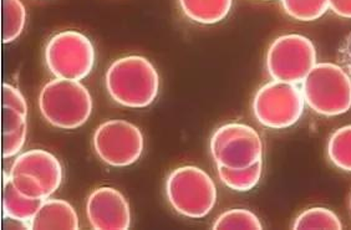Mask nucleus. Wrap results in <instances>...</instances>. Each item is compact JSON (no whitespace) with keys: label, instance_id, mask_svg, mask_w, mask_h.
<instances>
[{"label":"nucleus","instance_id":"15","mask_svg":"<svg viewBox=\"0 0 351 230\" xmlns=\"http://www.w3.org/2000/svg\"><path fill=\"white\" fill-rule=\"evenodd\" d=\"M178 3L189 21L203 25L224 21L233 5V0H178Z\"/></svg>","mask_w":351,"mask_h":230},{"label":"nucleus","instance_id":"23","mask_svg":"<svg viewBox=\"0 0 351 230\" xmlns=\"http://www.w3.org/2000/svg\"><path fill=\"white\" fill-rule=\"evenodd\" d=\"M332 13L345 19H351V0H329Z\"/></svg>","mask_w":351,"mask_h":230},{"label":"nucleus","instance_id":"12","mask_svg":"<svg viewBox=\"0 0 351 230\" xmlns=\"http://www.w3.org/2000/svg\"><path fill=\"white\" fill-rule=\"evenodd\" d=\"M80 228L79 217L71 204L62 199H45L35 217L29 224V229H73Z\"/></svg>","mask_w":351,"mask_h":230},{"label":"nucleus","instance_id":"7","mask_svg":"<svg viewBox=\"0 0 351 230\" xmlns=\"http://www.w3.org/2000/svg\"><path fill=\"white\" fill-rule=\"evenodd\" d=\"M305 100L297 84L271 81L258 90L253 99L257 121L271 129H284L297 123L304 114Z\"/></svg>","mask_w":351,"mask_h":230},{"label":"nucleus","instance_id":"24","mask_svg":"<svg viewBox=\"0 0 351 230\" xmlns=\"http://www.w3.org/2000/svg\"><path fill=\"white\" fill-rule=\"evenodd\" d=\"M340 55H341V59L344 61L346 68H349L351 73V33L346 38L344 45H343V48L340 50Z\"/></svg>","mask_w":351,"mask_h":230},{"label":"nucleus","instance_id":"4","mask_svg":"<svg viewBox=\"0 0 351 230\" xmlns=\"http://www.w3.org/2000/svg\"><path fill=\"white\" fill-rule=\"evenodd\" d=\"M305 103L323 116H340L351 109V76L337 64L320 62L303 81Z\"/></svg>","mask_w":351,"mask_h":230},{"label":"nucleus","instance_id":"10","mask_svg":"<svg viewBox=\"0 0 351 230\" xmlns=\"http://www.w3.org/2000/svg\"><path fill=\"white\" fill-rule=\"evenodd\" d=\"M95 153L111 167H129L137 162L145 149L141 129L125 120H108L95 129Z\"/></svg>","mask_w":351,"mask_h":230},{"label":"nucleus","instance_id":"14","mask_svg":"<svg viewBox=\"0 0 351 230\" xmlns=\"http://www.w3.org/2000/svg\"><path fill=\"white\" fill-rule=\"evenodd\" d=\"M44 201L23 196L10 182L9 177L4 176V194H3V214L5 219L23 223L27 229L35 217Z\"/></svg>","mask_w":351,"mask_h":230},{"label":"nucleus","instance_id":"17","mask_svg":"<svg viewBox=\"0 0 351 230\" xmlns=\"http://www.w3.org/2000/svg\"><path fill=\"white\" fill-rule=\"evenodd\" d=\"M27 24V10L21 0H3V42L16 40Z\"/></svg>","mask_w":351,"mask_h":230},{"label":"nucleus","instance_id":"3","mask_svg":"<svg viewBox=\"0 0 351 230\" xmlns=\"http://www.w3.org/2000/svg\"><path fill=\"white\" fill-rule=\"evenodd\" d=\"M166 196L178 214L191 219H202L216 205V184L199 167L182 166L167 177Z\"/></svg>","mask_w":351,"mask_h":230},{"label":"nucleus","instance_id":"6","mask_svg":"<svg viewBox=\"0 0 351 230\" xmlns=\"http://www.w3.org/2000/svg\"><path fill=\"white\" fill-rule=\"evenodd\" d=\"M45 64L56 79L82 81L95 66V48L86 35L65 30L54 35L45 47Z\"/></svg>","mask_w":351,"mask_h":230},{"label":"nucleus","instance_id":"9","mask_svg":"<svg viewBox=\"0 0 351 230\" xmlns=\"http://www.w3.org/2000/svg\"><path fill=\"white\" fill-rule=\"evenodd\" d=\"M317 65V50L304 35H282L271 42L267 53V70L276 81H304Z\"/></svg>","mask_w":351,"mask_h":230},{"label":"nucleus","instance_id":"22","mask_svg":"<svg viewBox=\"0 0 351 230\" xmlns=\"http://www.w3.org/2000/svg\"><path fill=\"white\" fill-rule=\"evenodd\" d=\"M3 106H10L15 109L27 111V103L21 90L14 88L13 85H3Z\"/></svg>","mask_w":351,"mask_h":230},{"label":"nucleus","instance_id":"16","mask_svg":"<svg viewBox=\"0 0 351 230\" xmlns=\"http://www.w3.org/2000/svg\"><path fill=\"white\" fill-rule=\"evenodd\" d=\"M263 173V162H259L242 168L232 170L227 167H218V177L230 190L236 192H248L257 186Z\"/></svg>","mask_w":351,"mask_h":230},{"label":"nucleus","instance_id":"13","mask_svg":"<svg viewBox=\"0 0 351 230\" xmlns=\"http://www.w3.org/2000/svg\"><path fill=\"white\" fill-rule=\"evenodd\" d=\"M27 136V111L3 106V157L9 159L21 152Z\"/></svg>","mask_w":351,"mask_h":230},{"label":"nucleus","instance_id":"8","mask_svg":"<svg viewBox=\"0 0 351 230\" xmlns=\"http://www.w3.org/2000/svg\"><path fill=\"white\" fill-rule=\"evenodd\" d=\"M210 147L217 167L242 170L263 158L261 136L244 123H227L217 129L210 137Z\"/></svg>","mask_w":351,"mask_h":230},{"label":"nucleus","instance_id":"2","mask_svg":"<svg viewBox=\"0 0 351 230\" xmlns=\"http://www.w3.org/2000/svg\"><path fill=\"white\" fill-rule=\"evenodd\" d=\"M94 102L80 81L55 79L41 88L39 110L47 123L60 129L84 126L93 114Z\"/></svg>","mask_w":351,"mask_h":230},{"label":"nucleus","instance_id":"26","mask_svg":"<svg viewBox=\"0 0 351 230\" xmlns=\"http://www.w3.org/2000/svg\"><path fill=\"white\" fill-rule=\"evenodd\" d=\"M263 1H269V0H263Z\"/></svg>","mask_w":351,"mask_h":230},{"label":"nucleus","instance_id":"20","mask_svg":"<svg viewBox=\"0 0 351 230\" xmlns=\"http://www.w3.org/2000/svg\"><path fill=\"white\" fill-rule=\"evenodd\" d=\"M282 5L295 21H314L328 12L329 0H282Z\"/></svg>","mask_w":351,"mask_h":230},{"label":"nucleus","instance_id":"1","mask_svg":"<svg viewBox=\"0 0 351 230\" xmlns=\"http://www.w3.org/2000/svg\"><path fill=\"white\" fill-rule=\"evenodd\" d=\"M105 85L116 103L129 109H145L158 96L160 75L149 59L130 55L108 66Z\"/></svg>","mask_w":351,"mask_h":230},{"label":"nucleus","instance_id":"21","mask_svg":"<svg viewBox=\"0 0 351 230\" xmlns=\"http://www.w3.org/2000/svg\"><path fill=\"white\" fill-rule=\"evenodd\" d=\"M215 230L263 229L259 218L248 209H230L222 213L212 225Z\"/></svg>","mask_w":351,"mask_h":230},{"label":"nucleus","instance_id":"25","mask_svg":"<svg viewBox=\"0 0 351 230\" xmlns=\"http://www.w3.org/2000/svg\"><path fill=\"white\" fill-rule=\"evenodd\" d=\"M350 210H351V198H350Z\"/></svg>","mask_w":351,"mask_h":230},{"label":"nucleus","instance_id":"19","mask_svg":"<svg viewBox=\"0 0 351 230\" xmlns=\"http://www.w3.org/2000/svg\"><path fill=\"white\" fill-rule=\"evenodd\" d=\"M328 156L338 168L351 172V125L337 129L331 135Z\"/></svg>","mask_w":351,"mask_h":230},{"label":"nucleus","instance_id":"5","mask_svg":"<svg viewBox=\"0 0 351 230\" xmlns=\"http://www.w3.org/2000/svg\"><path fill=\"white\" fill-rule=\"evenodd\" d=\"M7 176L23 196L45 201L60 188L64 172L53 153L30 149L16 156Z\"/></svg>","mask_w":351,"mask_h":230},{"label":"nucleus","instance_id":"11","mask_svg":"<svg viewBox=\"0 0 351 230\" xmlns=\"http://www.w3.org/2000/svg\"><path fill=\"white\" fill-rule=\"evenodd\" d=\"M86 216L94 229L128 230L131 227L129 202L112 187H100L88 196Z\"/></svg>","mask_w":351,"mask_h":230},{"label":"nucleus","instance_id":"18","mask_svg":"<svg viewBox=\"0 0 351 230\" xmlns=\"http://www.w3.org/2000/svg\"><path fill=\"white\" fill-rule=\"evenodd\" d=\"M293 229H343V224L338 216L328 208L314 207L304 210L298 216L293 224Z\"/></svg>","mask_w":351,"mask_h":230}]
</instances>
